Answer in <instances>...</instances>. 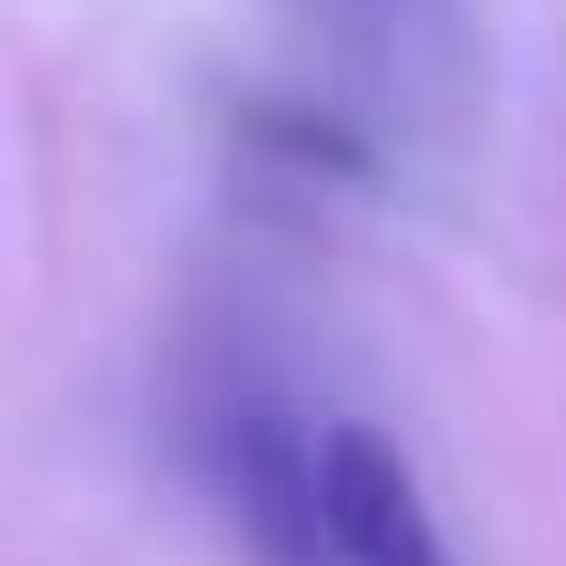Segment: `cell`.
<instances>
[{"instance_id": "1", "label": "cell", "mask_w": 566, "mask_h": 566, "mask_svg": "<svg viewBox=\"0 0 566 566\" xmlns=\"http://www.w3.org/2000/svg\"><path fill=\"white\" fill-rule=\"evenodd\" d=\"M318 517H328V566H458L408 448L378 438L368 418H338L318 438Z\"/></svg>"}]
</instances>
